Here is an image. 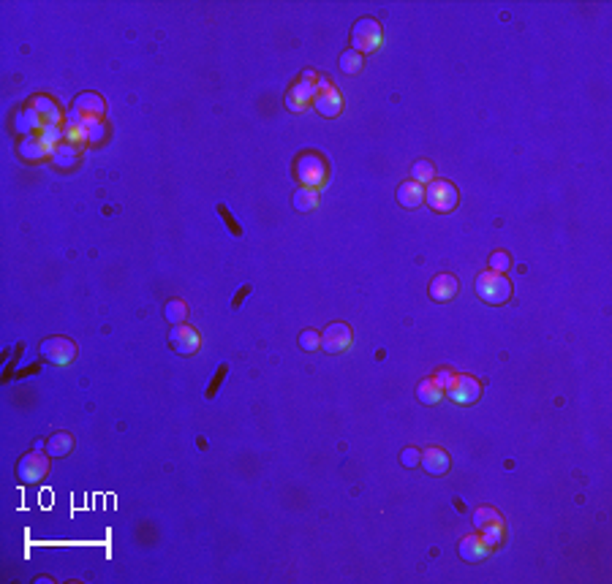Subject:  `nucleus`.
<instances>
[{
	"label": "nucleus",
	"instance_id": "nucleus-11",
	"mask_svg": "<svg viewBox=\"0 0 612 584\" xmlns=\"http://www.w3.org/2000/svg\"><path fill=\"white\" fill-rule=\"evenodd\" d=\"M449 400L457 405H474L482 397V383L474 375H455L452 386L447 389Z\"/></svg>",
	"mask_w": 612,
	"mask_h": 584
},
{
	"label": "nucleus",
	"instance_id": "nucleus-17",
	"mask_svg": "<svg viewBox=\"0 0 612 584\" xmlns=\"http://www.w3.org/2000/svg\"><path fill=\"white\" fill-rule=\"evenodd\" d=\"M397 201H400V207H406V210H416L422 201H425V188L414 182V179H408V182H403L400 188H397Z\"/></svg>",
	"mask_w": 612,
	"mask_h": 584
},
{
	"label": "nucleus",
	"instance_id": "nucleus-5",
	"mask_svg": "<svg viewBox=\"0 0 612 584\" xmlns=\"http://www.w3.org/2000/svg\"><path fill=\"white\" fill-rule=\"evenodd\" d=\"M425 201L433 212L447 215L457 207V188L449 179H433L430 185L425 188Z\"/></svg>",
	"mask_w": 612,
	"mask_h": 584
},
{
	"label": "nucleus",
	"instance_id": "nucleus-2",
	"mask_svg": "<svg viewBox=\"0 0 612 584\" xmlns=\"http://www.w3.org/2000/svg\"><path fill=\"white\" fill-rule=\"evenodd\" d=\"M477 296L487 305H506L512 299V283L503 272H482L477 277Z\"/></svg>",
	"mask_w": 612,
	"mask_h": 584
},
{
	"label": "nucleus",
	"instance_id": "nucleus-18",
	"mask_svg": "<svg viewBox=\"0 0 612 584\" xmlns=\"http://www.w3.org/2000/svg\"><path fill=\"white\" fill-rule=\"evenodd\" d=\"M30 109L41 117L44 125H57V123H60V109H57V103H55L52 98L35 96L33 101H30Z\"/></svg>",
	"mask_w": 612,
	"mask_h": 584
},
{
	"label": "nucleus",
	"instance_id": "nucleus-9",
	"mask_svg": "<svg viewBox=\"0 0 612 584\" xmlns=\"http://www.w3.org/2000/svg\"><path fill=\"white\" fill-rule=\"evenodd\" d=\"M104 112H106V103H104V98H101L99 93H82V96L74 98V106H71L68 114H74L79 123L93 128V125L101 123Z\"/></svg>",
	"mask_w": 612,
	"mask_h": 584
},
{
	"label": "nucleus",
	"instance_id": "nucleus-3",
	"mask_svg": "<svg viewBox=\"0 0 612 584\" xmlns=\"http://www.w3.org/2000/svg\"><path fill=\"white\" fill-rule=\"evenodd\" d=\"M316 82H318V71L313 68H305L302 77H299L289 90H286V109L289 112H305L308 106H313V96H316Z\"/></svg>",
	"mask_w": 612,
	"mask_h": 584
},
{
	"label": "nucleus",
	"instance_id": "nucleus-32",
	"mask_svg": "<svg viewBox=\"0 0 612 584\" xmlns=\"http://www.w3.org/2000/svg\"><path fill=\"white\" fill-rule=\"evenodd\" d=\"M419 459H422V451H419L416 446H408V449H403V454H400V465H403V468H416Z\"/></svg>",
	"mask_w": 612,
	"mask_h": 584
},
{
	"label": "nucleus",
	"instance_id": "nucleus-33",
	"mask_svg": "<svg viewBox=\"0 0 612 584\" xmlns=\"http://www.w3.org/2000/svg\"><path fill=\"white\" fill-rule=\"evenodd\" d=\"M433 381H435V383H438V386H441V389L447 391L449 386H452V381H455V373H452V370H449V367H441V370H438V373L433 375Z\"/></svg>",
	"mask_w": 612,
	"mask_h": 584
},
{
	"label": "nucleus",
	"instance_id": "nucleus-7",
	"mask_svg": "<svg viewBox=\"0 0 612 584\" xmlns=\"http://www.w3.org/2000/svg\"><path fill=\"white\" fill-rule=\"evenodd\" d=\"M313 106L321 117H338L340 109H343V96H340L338 87H335L327 77H321V74H318V82H316Z\"/></svg>",
	"mask_w": 612,
	"mask_h": 584
},
{
	"label": "nucleus",
	"instance_id": "nucleus-6",
	"mask_svg": "<svg viewBox=\"0 0 612 584\" xmlns=\"http://www.w3.org/2000/svg\"><path fill=\"white\" fill-rule=\"evenodd\" d=\"M38 354H41V359H47L50 364L66 367V364H71L77 359V342L71 340V337L55 335V337H47L38 345Z\"/></svg>",
	"mask_w": 612,
	"mask_h": 584
},
{
	"label": "nucleus",
	"instance_id": "nucleus-8",
	"mask_svg": "<svg viewBox=\"0 0 612 584\" xmlns=\"http://www.w3.org/2000/svg\"><path fill=\"white\" fill-rule=\"evenodd\" d=\"M50 454L44 451H28L25 456H19L17 462V481L19 484H38L41 478H47L50 473Z\"/></svg>",
	"mask_w": 612,
	"mask_h": 584
},
{
	"label": "nucleus",
	"instance_id": "nucleus-4",
	"mask_svg": "<svg viewBox=\"0 0 612 584\" xmlns=\"http://www.w3.org/2000/svg\"><path fill=\"white\" fill-rule=\"evenodd\" d=\"M381 41H384V30H381V25L373 16H362V19L354 22V28H351V49H357L360 55L376 52L381 47Z\"/></svg>",
	"mask_w": 612,
	"mask_h": 584
},
{
	"label": "nucleus",
	"instance_id": "nucleus-30",
	"mask_svg": "<svg viewBox=\"0 0 612 584\" xmlns=\"http://www.w3.org/2000/svg\"><path fill=\"white\" fill-rule=\"evenodd\" d=\"M226 373H229V364H221V367L216 370V375H213V383H210V386H207V391H204V397H207V400H213V397L218 394V389H221V383H223Z\"/></svg>",
	"mask_w": 612,
	"mask_h": 584
},
{
	"label": "nucleus",
	"instance_id": "nucleus-20",
	"mask_svg": "<svg viewBox=\"0 0 612 584\" xmlns=\"http://www.w3.org/2000/svg\"><path fill=\"white\" fill-rule=\"evenodd\" d=\"M74 451V435L71 432H55L47 440V454L50 456H66Z\"/></svg>",
	"mask_w": 612,
	"mask_h": 584
},
{
	"label": "nucleus",
	"instance_id": "nucleus-19",
	"mask_svg": "<svg viewBox=\"0 0 612 584\" xmlns=\"http://www.w3.org/2000/svg\"><path fill=\"white\" fill-rule=\"evenodd\" d=\"M416 397H419V403H425V405H438L441 397H444V389H441L433 378H425V381H419V386H416Z\"/></svg>",
	"mask_w": 612,
	"mask_h": 584
},
{
	"label": "nucleus",
	"instance_id": "nucleus-22",
	"mask_svg": "<svg viewBox=\"0 0 612 584\" xmlns=\"http://www.w3.org/2000/svg\"><path fill=\"white\" fill-rule=\"evenodd\" d=\"M50 158H52V163H55L57 169H68V166H74V163H77V158H79V147H74V145H68V142H63V145L52 152Z\"/></svg>",
	"mask_w": 612,
	"mask_h": 584
},
{
	"label": "nucleus",
	"instance_id": "nucleus-28",
	"mask_svg": "<svg viewBox=\"0 0 612 584\" xmlns=\"http://www.w3.org/2000/svg\"><path fill=\"white\" fill-rule=\"evenodd\" d=\"M299 348H302V351H316V348H321V335H318L316 329H305V332L299 335Z\"/></svg>",
	"mask_w": 612,
	"mask_h": 584
},
{
	"label": "nucleus",
	"instance_id": "nucleus-25",
	"mask_svg": "<svg viewBox=\"0 0 612 584\" xmlns=\"http://www.w3.org/2000/svg\"><path fill=\"white\" fill-rule=\"evenodd\" d=\"M498 522H503V517L498 514L493 505H482V508H477V514H474V524H477V530L487 527V524H498Z\"/></svg>",
	"mask_w": 612,
	"mask_h": 584
},
{
	"label": "nucleus",
	"instance_id": "nucleus-16",
	"mask_svg": "<svg viewBox=\"0 0 612 584\" xmlns=\"http://www.w3.org/2000/svg\"><path fill=\"white\" fill-rule=\"evenodd\" d=\"M460 288V283H457V277L455 275H435L430 280V299L433 302H449V299H455V293Z\"/></svg>",
	"mask_w": 612,
	"mask_h": 584
},
{
	"label": "nucleus",
	"instance_id": "nucleus-24",
	"mask_svg": "<svg viewBox=\"0 0 612 584\" xmlns=\"http://www.w3.org/2000/svg\"><path fill=\"white\" fill-rule=\"evenodd\" d=\"M362 65H365V60H362V55H360L357 49H346V52L340 55V71H343V74H348V77L360 74V71H362Z\"/></svg>",
	"mask_w": 612,
	"mask_h": 584
},
{
	"label": "nucleus",
	"instance_id": "nucleus-1",
	"mask_svg": "<svg viewBox=\"0 0 612 584\" xmlns=\"http://www.w3.org/2000/svg\"><path fill=\"white\" fill-rule=\"evenodd\" d=\"M327 174H330V166H327V158L321 152H299L294 158V179H297L302 188H321L327 182Z\"/></svg>",
	"mask_w": 612,
	"mask_h": 584
},
{
	"label": "nucleus",
	"instance_id": "nucleus-29",
	"mask_svg": "<svg viewBox=\"0 0 612 584\" xmlns=\"http://www.w3.org/2000/svg\"><path fill=\"white\" fill-rule=\"evenodd\" d=\"M509 266H512V259H509L506 250H496V253L490 256V272H506Z\"/></svg>",
	"mask_w": 612,
	"mask_h": 584
},
{
	"label": "nucleus",
	"instance_id": "nucleus-21",
	"mask_svg": "<svg viewBox=\"0 0 612 584\" xmlns=\"http://www.w3.org/2000/svg\"><path fill=\"white\" fill-rule=\"evenodd\" d=\"M291 201H294V210L297 212H313L318 207V191L299 185L297 191H294V196H291Z\"/></svg>",
	"mask_w": 612,
	"mask_h": 584
},
{
	"label": "nucleus",
	"instance_id": "nucleus-12",
	"mask_svg": "<svg viewBox=\"0 0 612 584\" xmlns=\"http://www.w3.org/2000/svg\"><path fill=\"white\" fill-rule=\"evenodd\" d=\"M351 342H354V332L343 321H335L321 332V351L327 354H343Z\"/></svg>",
	"mask_w": 612,
	"mask_h": 584
},
{
	"label": "nucleus",
	"instance_id": "nucleus-31",
	"mask_svg": "<svg viewBox=\"0 0 612 584\" xmlns=\"http://www.w3.org/2000/svg\"><path fill=\"white\" fill-rule=\"evenodd\" d=\"M218 215L223 218V223H226V228L232 231L234 237H243V228H240V223H237V220L232 218V212H229V207H226V204H218Z\"/></svg>",
	"mask_w": 612,
	"mask_h": 584
},
{
	"label": "nucleus",
	"instance_id": "nucleus-14",
	"mask_svg": "<svg viewBox=\"0 0 612 584\" xmlns=\"http://www.w3.org/2000/svg\"><path fill=\"white\" fill-rule=\"evenodd\" d=\"M457 554L463 557L465 563H482L487 554H490V546L484 544V538L479 533H471V536L460 538L457 544Z\"/></svg>",
	"mask_w": 612,
	"mask_h": 584
},
{
	"label": "nucleus",
	"instance_id": "nucleus-23",
	"mask_svg": "<svg viewBox=\"0 0 612 584\" xmlns=\"http://www.w3.org/2000/svg\"><path fill=\"white\" fill-rule=\"evenodd\" d=\"M164 315H166V321L172 326H177V324H185V318H188V305L182 302V299H169L164 305Z\"/></svg>",
	"mask_w": 612,
	"mask_h": 584
},
{
	"label": "nucleus",
	"instance_id": "nucleus-27",
	"mask_svg": "<svg viewBox=\"0 0 612 584\" xmlns=\"http://www.w3.org/2000/svg\"><path fill=\"white\" fill-rule=\"evenodd\" d=\"M411 172H414V182H419V185H430L433 179H435V172H433L430 161H416Z\"/></svg>",
	"mask_w": 612,
	"mask_h": 584
},
{
	"label": "nucleus",
	"instance_id": "nucleus-10",
	"mask_svg": "<svg viewBox=\"0 0 612 584\" xmlns=\"http://www.w3.org/2000/svg\"><path fill=\"white\" fill-rule=\"evenodd\" d=\"M169 348L180 356H191L201 348V335H199L194 326L188 324H177L169 329Z\"/></svg>",
	"mask_w": 612,
	"mask_h": 584
},
{
	"label": "nucleus",
	"instance_id": "nucleus-15",
	"mask_svg": "<svg viewBox=\"0 0 612 584\" xmlns=\"http://www.w3.org/2000/svg\"><path fill=\"white\" fill-rule=\"evenodd\" d=\"M17 152L25 158V161H44L47 155H52L47 142L41 139V133H28V136L19 142Z\"/></svg>",
	"mask_w": 612,
	"mask_h": 584
},
{
	"label": "nucleus",
	"instance_id": "nucleus-13",
	"mask_svg": "<svg viewBox=\"0 0 612 584\" xmlns=\"http://www.w3.org/2000/svg\"><path fill=\"white\" fill-rule=\"evenodd\" d=\"M419 465L425 468V473H430V476H447L449 468H452V459L444 449H438V446H428L425 451H422V459H419Z\"/></svg>",
	"mask_w": 612,
	"mask_h": 584
},
{
	"label": "nucleus",
	"instance_id": "nucleus-34",
	"mask_svg": "<svg viewBox=\"0 0 612 584\" xmlns=\"http://www.w3.org/2000/svg\"><path fill=\"white\" fill-rule=\"evenodd\" d=\"M248 293H250V286H243L240 291H237V296H234V302H232V310H240V305L248 299Z\"/></svg>",
	"mask_w": 612,
	"mask_h": 584
},
{
	"label": "nucleus",
	"instance_id": "nucleus-26",
	"mask_svg": "<svg viewBox=\"0 0 612 584\" xmlns=\"http://www.w3.org/2000/svg\"><path fill=\"white\" fill-rule=\"evenodd\" d=\"M503 530H506V524H503V522H498V524H487V527H482L479 536L484 538V544H487L490 549H496L498 544L503 541Z\"/></svg>",
	"mask_w": 612,
	"mask_h": 584
}]
</instances>
